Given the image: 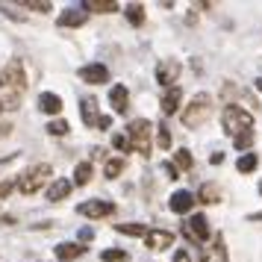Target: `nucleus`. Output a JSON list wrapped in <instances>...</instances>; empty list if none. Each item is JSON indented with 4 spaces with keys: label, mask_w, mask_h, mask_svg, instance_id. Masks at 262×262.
<instances>
[{
    "label": "nucleus",
    "mask_w": 262,
    "mask_h": 262,
    "mask_svg": "<svg viewBox=\"0 0 262 262\" xmlns=\"http://www.w3.org/2000/svg\"><path fill=\"white\" fill-rule=\"evenodd\" d=\"M212 115V97L206 95V92H198V95L189 100V106H183V127H189V130H198L201 124H206Z\"/></svg>",
    "instance_id": "1"
},
{
    "label": "nucleus",
    "mask_w": 262,
    "mask_h": 262,
    "mask_svg": "<svg viewBox=\"0 0 262 262\" xmlns=\"http://www.w3.org/2000/svg\"><path fill=\"white\" fill-rule=\"evenodd\" d=\"M127 139H130V147L136 150L139 156H150L154 150V124L147 118H136L127 124Z\"/></svg>",
    "instance_id": "2"
},
{
    "label": "nucleus",
    "mask_w": 262,
    "mask_h": 262,
    "mask_svg": "<svg viewBox=\"0 0 262 262\" xmlns=\"http://www.w3.org/2000/svg\"><path fill=\"white\" fill-rule=\"evenodd\" d=\"M221 124H224V133L227 136H242V133H250L253 130V115L248 109L236 106V103H227L224 112H221Z\"/></svg>",
    "instance_id": "3"
},
{
    "label": "nucleus",
    "mask_w": 262,
    "mask_h": 262,
    "mask_svg": "<svg viewBox=\"0 0 262 262\" xmlns=\"http://www.w3.org/2000/svg\"><path fill=\"white\" fill-rule=\"evenodd\" d=\"M48 180H50V165H33L18 177V191L21 194H36V191H41V186Z\"/></svg>",
    "instance_id": "4"
},
{
    "label": "nucleus",
    "mask_w": 262,
    "mask_h": 262,
    "mask_svg": "<svg viewBox=\"0 0 262 262\" xmlns=\"http://www.w3.org/2000/svg\"><path fill=\"white\" fill-rule=\"evenodd\" d=\"M3 83L9 85V89H12L15 95H21V92L27 89V74H24V65H21L18 59H12L9 65H6V68H3Z\"/></svg>",
    "instance_id": "5"
},
{
    "label": "nucleus",
    "mask_w": 262,
    "mask_h": 262,
    "mask_svg": "<svg viewBox=\"0 0 262 262\" xmlns=\"http://www.w3.org/2000/svg\"><path fill=\"white\" fill-rule=\"evenodd\" d=\"M180 71H183V65H180L177 59H165V62H159V68H156V83L165 85V89H174V83H177Z\"/></svg>",
    "instance_id": "6"
},
{
    "label": "nucleus",
    "mask_w": 262,
    "mask_h": 262,
    "mask_svg": "<svg viewBox=\"0 0 262 262\" xmlns=\"http://www.w3.org/2000/svg\"><path fill=\"white\" fill-rule=\"evenodd\" d=\"M80 80L89 83V85H103V83H109V68L106 65H100V62L83 65V68H80Z\"/></svg>",
    "instance_id": "7"
},
{
    "label": "nucleus",
    "mask_w": 262,
    "mask_h": 262,
    "mask_svg": "<svg viewBox=\"0 0 262 262\" xmlns=\"http://www.w3.org/2000/svg\"><path fill=\"white\" fill-rule=\"evenodd\" d=\"M80 215H89V218H106V215L115 212V203L112 201H85L77 206Z\"/></svg>",
    "instance_id": "8"
},
{
    "label": "nucleus",
    "mask_w": 262,
    "mask_h": 262,
    "mask_svg": "<svg viewBox=\"0 0 262 262\" xmlns=\"http://www.w3.org/2000/svg\"><path fill=\"white\" fill-rule=\"evenodd\" d=\"M144 245L150 250H168L174 245V233H168V230H147V236H144Z\"/></svg>",
    "instance_id": "9"
},
{
    "label": "nucleus",
    "mask_w": 262,
    "mask_h": 262,
    "mask_svg": "<svg viewBox=\"0 0 262 262\" xmlns=\"http://www.w3.org/2000/svg\"><path fill=\"white\" fill-rule=\"evenodd\" d=\"M198 203V198L191 194V191H174L171 194V201H168V206H171V212H177V215H186L191 212V206Z\"/></svg>",
    "instance_id": "10"
},
{
    "label": "nucleus",
    "mask_w": 262,
    "mask_h": 262,
    "mask_svg": "<svg viewBox=\"0 0 262 262\" xmlns=\"http://www.w3.org/2000/svg\"><path fill=\"white\" fill-rule=\"evenodd\" d=\"M109 103H112V109H115L118 115H124L127 106H130V92H127V85H112V92H109Z\"/></svg>",
    "instance_id": "11"
},
{
    "label": "nucleus",
    "mask_w": 262,
    "mask_h": 262,
    "mask_svg": "<svg viewBox=\"0 0 262 262\" xmlns=\"http://www.w3.org/2000/svg\"><path fill=\"white\" fill-rule=\"evenodd\" d=\"M71 189H74V183L71 180H53V183H50V189H48V201L50 203H59V201H65V198H68V194H71Z\"/></svg>",
    "instance_id": "12"
},
{
    "label": "nucleus",
    "mask_w": 262,
    "mask_h": 262,
    "mask_svg": "<svg viewBox=\"0 0 262 262\" xmlns=\"http://www.w3.org/2000/svg\"><path fill=\"white\" fill-rule=\"evenodd\" d=\"M80 118H83L85 127H97V124H100L103 115H97V100H95V97H89V100L80 103Z\"/></svg>",
    "instance_id": "13"
},
{
    "label": "nucleus",
    "mask_w": 262,
    "mask_h": 262,
    "mask_svg": "<svg viewBox=\"0 0 262 262\" xmlns=\"http://www.w3.org/2000/svg\"><path fill=\"white\" fill-rule=\"evenodd\" d=\"M83 253H85V248L80 245V242H65V245L56 248V259L59 262H74V259H80Z\"/></svg>",
    "instance_id": "14"
},
{
    "label": "nucleus",
    "mask_w": 262,
    "mask_h": 262,
    "mask_svg": "<svg viewBox=\"0 0 262 262\" xmlns=\"http://www.w3.org/2000/svg\"><path fill=\"white\" fill-rule=\"evenodd\" d=\"M38 109L48 112V115H59L62 112V97L53 95V92H41V95H38Z\"/></svg>",
    "instance_id": "15"
},
{
    "label": "nucleus",
    "mask_w": 262,
    "mask_h": 262,
    "mask_svg": "<svg viewBox=\"0 0 262 262\" xmlns=\"http://www.w3.org/2000/svg\"><path fill=\"white\" fill-rule=\"evenodd\" d=\"M89 21V12L85 9H68V12H62L56 18V24L59 27H83Z\"/></svg>",
    "instance_id": "16"
},
{
    "label": "nucleus",
    "mask_w": 262,
    "mask_h": 262,
    "mask_svg": "<svg viewBox=\"0 0 262 262\" xmlns=\"http://www.w3.org/2000/svg\"><path fill=\"white\" fill-rule=\"evenodd\" d=\"M180 100H183V92H180L177 85H174V89H168L165 95H162V112H165V115H174L177 106H180Z\"/></svg>",
    "instance_id": "17"
},
{
    "label": "nucleus",
    "mask_w": 262,
    "mask_h": 262,
    "mask_svg": "<svg viewBox=\"0 0 262 262\" xmlns=\"http://www.w3.org/2000/svg\"><path fill=\"white\" fill-rule=\"evenodd\" d=\"M83 9H85V12L106 15V12H118V3H115V0H85Z\"/></svg>",
    "instance_id": "18"
},
{
    "label": "nucleus",
    "mask_w": 262,
    "mask_h": 262,
    "mask_svg": "<svg viewBox=\"0 0 262 262\" xmlns=\"http://www.w3.org/2000/svg\"><path fill=\"white\" fill-rule=\"evenodd\" d=\"M221 201V189L215 183H203L198 189V203H218Z\"/></svg>",
    "instance_id": "19"
},
{
    "label": "nucleus",
    "mask_w": 262,
    "mask_h": 262,
    "mask_svg": "<svg viewBox=\"0 0 262 262\" xmlns=\"http://www.w3.org/2000/svg\"><path fill=\"white\" fill-rule=\"evenodd\" d=\"M92 177H95V168H92V162H80V165L74 168V186H85Z\"/></svg>",
    "instance_id": "20"
},
{
    "label": "nucleus",
    "mask_w": 262,
    "mask_h": 262,
    "mask_svg": "<svg viewBox=\"0 0 262 262\" xmlns=\"http://www.w3.org/2000/svg\"><path fill=\"white\" fill-rule=\"evenodd\" d=\"M256 165H259V156H256V154H242V156H238V162H236L238 174H253Z\"/></svg>",
    "instance_id": "21"
},
{
    "label": "nucleus",
    "mask_w": 262,
    "mask_h": 262,
    "mask_svg": "<svg viewBox=\"0 0 262 262\" xmlns=\"http://www.w3.org/2000/svg\"><path fill=\"white\" fill-rule=\"evenodd\" d=\"M124 15H127V21H130L133 27H142L144 24V6H142V3H127Z\"/></svg>",
    "instance_id": "22"
},
{
    "label": "nucleus",
    "mask_w": 262,
    "mask_h": 262,
    "mask_svg": "<svg viewBox=\"0 0 262 262\" xmlns=\"http://www.w3.org/2000/svg\"><path fill=\"white\" fill-rule=\"evenodd\" d=\"M115 230L124 233V236H147V227L144 224H115Z\"/></svg>",
    "instance_id": "23"
},
{
    "label": "nucleus",
    "mask_w": 262,
    "mask_h": 262,
    "mask_svg": "<svg viewBox=\"0 0 262 262\" xmlns=\"http://www.w3.org/2000/svg\"><path fill=\"white\" fill-rule=\"evenodd\" d=\"M68 130H71V127H68V121H62V118H53L48 124V133L50 136H68Z\"/></svg>",
    "instance_id": "24"
},
{
    "label": "nucleus",
    "mask_w": 262,
    "mask_h": 262,
    "mask_svg": "<svg viewBox=\"0 0 262 262\" xmlns=\"http://www.w3.org/2000/svg\"><path fill=\"white\" fill-rule=\"evenodd\" d=\"M174 162H177V171H180V168H183V171H189V168L194 165V159H191L189 150H177V154H174Z\"/></svg>",
    "instance_id": "25"
},
{
    "label": "nucleus",
    "mask_w": 262,
    "mask_h": 262,
    "mask_svg": "<svg viewBox=\"0 0 262 262\" xmlns=\"http://www.w3.org/2000/svg\"><path fill=\"white\" fill-rule=\"evenodd\" d=\"M103 171H106V177H118L121 171H124V159H106V165H103Z\"/></svg>",
    "instance_id": "26"
},
{
    "label": "nucleus",
    "mask_w": 262,
    "mask_h": 262,
    "mask_svg": "<svg viewBox=\"0 0 262 262\" xmlns=\"http://www.w3.org/2000/svg\"><path fill=\"white\" fill-rule=\"evenodd\" d=\"M100 259H103V262H127V253L118 250V248H109V250L100 253Z\"/></svg>",
    "instance_id": "27"
},
{
    "label": "nucleus",
    "mask_w": 262,
    "mask_h": 262,
    "mask_svg": "<svg viewBox=\"0 0 262 262\" xmlns=\"http://www.w3.org/2000/svg\"><path fill=\"white\" fill-rule=\"evenodd\" d=\"M233 144H236V150H248L250 144H253V130H250V133H242V136H236V139H233Z\"/></svg>",
    "instance_id": "28"
},
{
    "label": "nucleus",
    "mask_w": 262,
    "mask_h": 262,
    "mask_svg": "<svg viewBox=\"0 0 262 262\" xmlns=\"http://www.w3.org/2000/svg\"><path fill=\"white\" fill-rule=\"evenodd\" d=\"M156 142H159V147H162V150H168V147H171V133H168V127H162V124H159V130H156Z\"/></svg>",
    "instance_id": "29"
},
{
    "label": "nucleus",
    "mask_w": 262,
    "mask_h": 262,
    "mask_svg": "<svg viewBox=\"0 0 262 262\" xmlns=\"http://www.w3.org/2000/svg\"><path fill=\"white\" fill-rule=\"evenodd\" d=\"M112 144L118 147L121 154H130V150H133V147H130V139H127V136H121V133H115V136H112Z\"/></svg>",
    "instance_id": "30"
},
{
    "label": "nucleus",
    "mask_w": 262,
    "mask_h": 262,
    "mask_svg": "<svg viewBox=\"0 0 262 262\" xmlns=\"http://www.w3.org/2000/svg\"><path fill=\"white\" fill-rule=\"evenodd\" d=\"M27 9H36V12H50V3H41V0H27Z\"/></svg>",
    "instance_id": "31"
},
{
    "label": "nucleus",
    "mask_w": 262,
    "mask_h": 262,
    "mask_svg": "<svg viewBox=\"0 0 262 262\" xmlns=\"http://www.w3.org/2000/svg\"><path fill=\"white\" fill-rule=\"evenodd\" d=\"M162 171L168 174V180H180V171H177V165H171V162H165V165H162Z\"/></svg>",
    "instance_id": "32"
},
{
    "label": "nucleus",
    "mask_w": 262,
    "mask_h": 262,
    "mask_svg": "<svg viewBox=\"0 0 262 262\" xmlns=\"http://www.w3.org/2000/svg\"><path fill=\"white\" fill-rule=\"evenodd\" d=\"M80 238H83V242H92V238H95V230H92V227H83V230H80Z\"/></svg>",
    "instance_id": "33"
},
{
    "label": "nucleus",
    "mask_w": 262,
    "mask_h": 262,
    "mask_svg": "<svg viewBox=\"0 0 262 262\" xmlns=\"http://www.w3.org/2000/svg\"><path fill=\"white\" fill-rule=\"evenodd\" d=\"M174 262H191V256L186 250H177V253H174Z\"/></svg>",
    "instance_id": "34"
},
{
    "label": "nucleus",
    "mask_w": 262,
    "mask_h": 262,
    "mask_svg": "<svg viewBox=\"0 0 262 262\" xmlns=\"http://www.w3.org/2000/svg\"><path fill=\"white\" fill-rule=\"evenodd\" d=\"M109 127H112V118H109V115H103V118H100V124H97V130H109Z\"/></svg>",
    "instance_id": "35"
},
{
    "label": "nucleus",
    "mask_w": 262,
    "mask_h": 262,
    "mask_svg": "<svg viewBox=\"0 0 262 262\" xmlns=\"http://www.w3.org/2000/svg\"><path fill=\"white\" fill-rule=\"evenodd\" d=\"M224 162V154H212V165H221Z\"/></svg>",
    "instance_id": "36"
},
{
    "label": "nucleus",
    "mask_w": 262,
    "mask_h": 262,
    "mask_svg": "<svg viewBox=\"0 0 262 262\" xmlns=\"http://www.w3.org/2000/svg\"><path fill=\"white\" fill-rule=\"evenodd\" d=\"M256 89H259V92H262V77H259V80H256Z\"/></svg>",
    "instance_id": "37"
},
{
    "label": "nucleus",
    "mask_w": 262,
    "mask_h": 262,
    "mask_svg": "<svg viewBox=\"0 0 262 262\" xmlns=\"http://www.w3.org/2000/svg\"><path fill=\"white\" fill-rule=\"evenodd\" d=\"M3 85H6V83H3V71H0V89H3Z\"/></svg>",
    "instance_id": "38"
},
{
    "label": "nucleus",
    "mask_w": 262,
    "mask_h": 262,
    "mask_svg": "<svg viewBox=\"0 0 262 262\" xmlns=\"http://www.w3.org/2000/svg\"><path fill=\"white\" fill-rule=\"evenodd\" d=\"M259 194H262V183H259Z\"/></svg>",
    "instance_id": "39"
},
{
    "label": "nucleus",
    "mask_w": 262,
    "mask_h": 262,
    "mask_svg": "<svg viewBox=\"0 0 262 262\" xmlns=\"http://www.w3.org/2000/svg\"><path fill=\"white\" fill-rule=\"evenodd\" d=\"M0 109H3V100H0Z\"/></svg>",
    "instance_id": "40"
}]
</instances>
